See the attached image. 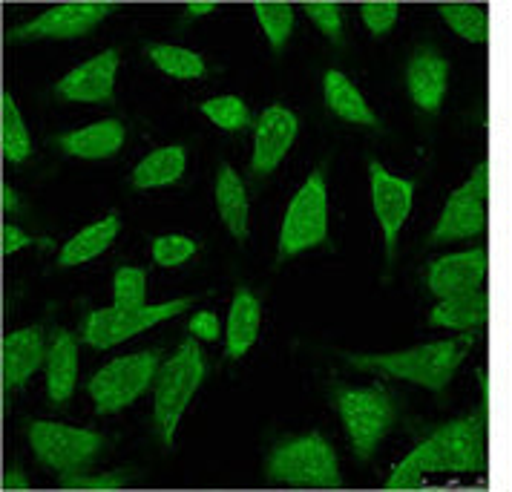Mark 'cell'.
Returning a JSON list of instances; mask_svg holds the SVG:
<instances>
[{
	"label": "cell",
	"instance_id": "cell-1",
	"mask_svg": "<svg viewBox=\"0 0 512 492\" xmlns=\"http://www.w3.org/2000/svg\"><path fill=\"white\" fill-rule=\"evenodd\" d=\"M475 334L464 331L452 340H438V343H420L406 352L386 354H346L351 369L360 372H380V375L400 377L415 386H423L429 392H443L452 377L458 375L466 354L475 346Z\"/></svg>",
	"mask_w": 512,
	"mask_h": 492
},
{
	"label": "cell",
	"instance_id": "cell-2",
	"mask_svg": "<svg viewBox=\"0 0 512 492\" xmlns=\"http://www.w3.org/2000/svg\"><path fill=\"white\" fill-rule=\"evenodd\" d=\"M265 475L271 484L300 487V490H337L343 487L340 458L323 432H305L282 438L268 452Z\"/></svg>",
	"mask_w": 512,
	"mask_h": 492
},
{
	"label": "cell",
	"instance_id": "cell-3",
	"mask_svg": "<svg viewBox=\"0 0 512 492\" xmlns=\"http://www.w3.org/2000/svg\"><path fill=\"white\" fill-rule=\"evenodd\" d=\"M205 380V354L199 349V340H185L170 360H164L156 383H153V426L156 435L167 449L173 446L176 426L185 415L187 403L199 392Z\"/></svg>",
	"mask_w": 512,
	"mask_h": 492
},
{
	"label": "cell",
	"instance_id": "cell-4",
	"mask_svg": "<svg viewBox=\"0 0 512 492\" xmlns=\"http://www.w3.org/2000/svg\"><path fill=\"white\" fill-rule=\"evenodd\" d=\"M331 398H334V406L340 412L343 429L349 435L354 458L360 464H366L395 426V400L383 386L357 389V386H346V383H334Z\"/></svg>",
	"mask_w": 512,
	"mask_h": 492
},
{
	"label": "cell",
	"instance_id": "cell-5",
	"mask_svg": "<svg viewBox=\"0 0 512 492\" xmlns=\"http://www.w3.org/2000/svg\"><path fill=\"white\" fill-rule=\"evenodd\" d=\"M429 472L449 475H478L487 469V412H475L466 418L438 426L423 444L415 446Z\"/></svg>",
	"mask_w": 512,
	"mask_h": 492
},
{
	"label": "cell",
	"instance_id": "cell-6",
	"mask_svg": "<svg viewBox=\"0 0 512 492\" xmlns=\"http://www.w3.org/2000/svg\"><path fill=\"white\" fill-rule=\"evenodd\" d=\"M328 242V190L326 170L317 167L305 185L291 199L285 219H282L280 242H277V262L294 259Z\"/></svg>",
	"mask_w": 512,
	"mask_h": 492
},
{
	"label": "cell",
	"instance_id": "cell-7",
	"mask_svg": "<svg viewBox=\"0 0 512 492\" xmlns=\"http://www.w3.org/2000/svg\"><path fill=\"white\" fill-rule=\"evenodd\" d=\"M162 369V352L147 349V352L124 354L110 360L101 372H95L87 392L95 403L98 415H116L127 409L130 403L147 392V386L156 383V375Z\"/></svg>",
	"mask_w": 512,
	"mask_h": 492
},
{
	"label": "cell",
	"instance_id": "cell-8",
	"mask_svg": "<svg viewBox=\"0 0 512 492\" xmlns=\"http://www.w3.org/2000/svg\"><path fill=\"white\" fill-rule=\"evenodd\" d=\"M199 300V294H190V297H179V300H170V303L159 305H139V308H121V305H113V308H98V311H90L81 323V340L90 346V349H98V352H107L118 343L136 337L147 328L159 326L164 320H173L179 314H185L190 305Z\"/></svg>",
	"mask_w": 512,
	"mask_h": 492
},
{
	"label": "cell",
	"instance_id": "cell-9",
	"mask_svg": "<svg viewBox=\"0 0 512 492\" xmlns=\"http://www.w3.org/2000/svg\"><path fill=\"white\" fill-rule=\"evenodd\" d=\"M26 438L38 464L61 475L90 467L107 444L104 435L93 429H78L55 421H32L26 426Z\"/></svg>",
	"mask_w": 512,
	"mask_h": 492
},
{
	"label": "cell",
	"instance_id": "cell-10",
	"mask_svg": "<svg viewBox=\"0 0 512 492\" xmlns=\"http://www.w3.org/2000/svg\"><path fill=\"white\" fill-rule=\"evenodd\" d=\"M487 193H489V167L487 162L475 164L472 176L466 179L461 188L449 193L441 216L432 228V234L426 236V245H452V242H464L484 231L487 225Z\"/></svg>",
	"mask_w": 512,
	"mask_h": 492
},
{
	"label": "cell",
	"instance_id": "cell-11",
	"mask_svg": "<svg viewBox=\"0 0 512 492\" xmlns=\"http://www.w3.org/2000/svg\"><path fill=\"white\" fill-rule=\"evenodd\" d=\"M113 12V3H93V0H78V3H58L47 9L44 15L18 24L9 29L6 41L9 44H29V41H70L93 32L107 15Z\"/></svg>",
	"mask_w": 512,
	"mask_h": 492
},
{
	"label": "cell",
	"instance_id": "cell-12",
	"mask_svg": "<svg viewBox=\"0 0 512 492\" xmlns=\"http://www.w3.org/2000/svg\"><path fill=\"white\" fill-rule=\"evenodd\" d=\"M369 188H372V208L377 216V225L386 239V257H395L397 236L406 225L412 213V196H415V182L400 179L389 173L380 162H369Z\"/></svg>",
	"mask_w": 512,
	"mask_h": 492
},
{
	"label": "cell",
	"instance_id": "cell-13",
	"mask_svg": "<svg viewBox=\"0 0 512 492\" xmlns=\"http://www.w3.org/2000/svg\"><path fill=\"white\" fill-rule=\"evenodd\" d=\"M487 268V248H469V251H458V254H446L426 268V288L438 300L475 294V291H481V285L487 280Z\"/></svg>",
	"mask_w": 512,
	"mask_h": 492
},
{
	"label": "cell",
	"instance_id": "cell-14",
	"mask_svg": "<svg viewBox=\"0 0 512 492\" xmlns=\"http://www.w3.org/2000/svg\"><path fill=\"white\" fill-rule=\"evenodd\" d=\"M116 72L118 49H104L101 55L67 72L55 84V95L61 101H75V104H110L116 93Z\"/></svg>",
	"mask_w": 512,
	"mask_h": 492
},
{
	"label": "cell",
	"instance_id": "cell-15",
	"mask_svg": "<svg viewBox=\"0 0 512 492\" xmlns=\"http://www.w3.org/2000/svg\"><path fill=\"white\" fill-rule=\"evenodd\" d=\"M449 58L443 55L441 49L435 47H418L412 52L409 64H406V90L412 104L435 116L446 101L449 93Z\"/></svg>",
	"mask_w": 512,
	"mask_h": 492
},
{
	"label": "cell",
	"instance_id": "cell-16",
	"mask_svg": "<svg viewBox=\"0 0 512 492\" xmlns=\"http://www.w3.org/2000/svg\"><path fill=\"white\" fill-rule=\"evenodd\" d=\"M297 127H300L297 116L282 104H271L268 110H262V116L256 121L254 156H251L254 176H268L280 167L297 139Z\"/></svg>",
	"mask_w": 512,
	"mask_h": 492
},
{
	"label": "cell",
	"instance_id": "cell-17",
	"mask_svg": "<svg viewBox=\"0 0 512 492\" xmlns=\"http://www.w3.org/2000/svg\"><path fill=\"white\" fill-rule=\"evenodd\" d=\"M41 366H47L44 328H18V331L3 337V386H6V392L24 389L26 380Z\"/></svg>",
	"mask_w": 512,
	"mask_h": 492
},
{
	"label": "cell",
	"instance_id": "cell-18",
	"mask_svg": "<svg viewBox=\"0 0 512 492\" xmlns=\"http://www.w3.org/2000/svg\"><path fill=\"white\" fill-rule=\"evenodd\" d=\"M124 124L118 118H104V121H95V124H87L81 130H70V133H61V136H52V144L64 153V156H72V159H90V162H98V159H110L116 156L118 150L124 147Z\"/></svg>",
	"mask_w": 512,
	"mask_h": 492
},
{
	"label": "cell",
	"instance_id": "cell-19",
	"mask_svg": "<svg viewBox=\"0 0 512 492\" xmlns=\"http://www.w3.org/2000/svg\"><path fill=\"white\" fill-rule=\"evenodd\" d=\"M47 398L52 406H67L78 383V340L67 328L52 331L47 352Z\"/></svg>",
	"mask_w": 512,
	"mask_h": 492
},
{
	"label": "cell",
	"instance_id": "cell-20",
	"mask_svg": "<svg viewBox=\"0 0 512 492\" xmlns=\"http://www.w3.org/2000/svg\"><path fill=\"white\" fill-rule=\"evenodd\" d=\"M259 326H262V303L248 288H236L231 314H228V328H225V357L239 360L251 352V346L259 337Z\"/></svg>",
	"mask_w": 512,
	"mask_h": 492
},
{
	"label": "cell",
	"instance_id": "cell-21",
	"mask_svg": "<svg viewBox=\"0 0 512 492\" xmlns=\"http://www.w3.org/2000/svg\"><path fill=\"white\" fill-rule=\"evenodd\" d=\"M216 208H219V219L228 228V234L236 242L248 239V190L245 182L239 179V173L233 170L231 164H222L216 173Z\"/></svg>",
	"mask_w": 512,
	"mask_h": 492
},
{
	"label": "cell",
	"instance_id": "cell-22",
	"mask_svg": "<svg viewBox=\"0 0 512 492\" xmlns=\"http://www.w3.org/2000/svg\"><path fill=\"white\" fill-rule=\"evenodd\" d=\"M323 101L326 107L340 116L343 121H351V124H363V127H377V116L372 113V107L366 104L363 93L354 87L346 72L340 70H328L323 75Z\"/></svg>",
	"mask_w": 512,
	"mask_h": 492
},
{
	"label": "cell",
	"instance_id": "cell-23",
	"mask_svg": "<svg viewBox=\"0 0 512 492\" xmlns=\"http://www.w3.org/2000/svg\"><path fill=\"white\" fill-rule=\"evenodd\" d=\"M118 216L116 213H110V216H104V219H98L93 225H87L84 231H78V234L72 236L70 242L61 248V254H58V268H78V265H84V262H90V259L101 257L110 245H113V239L118 236Z\"/></svg>",
	"mask_w": 512,
	"mask_h": 492
},
{
	"label": "cell",
	"instance_id": "cell-24",
	"mask_svg": "<svg viewBox=\"0 0 512 492\" xmlns=\"http://www.w3.org/2000/svg\"><path fill=\"white\" fill-rule=\"evenodd\" d=\"M187 164V153L182 144H170V147H159L153 150L147 159H141L130 176V185L136 190H153L176 185L182 179Z\"/></svg>",
	"mask_w": 512,
	"mask_h": 492
},
{
	"label": "cell",
	"instance_id": "cell-25",
	"mask_svg": "<svg viewBox=\"0 0 512 492\" xmlns=\"http://www.w3.org/2000/svg\"><path fill=\"white\" fill-rule=\"evenodd\" d=\"M489 317V297L484 291L475 294H461L441 300L429 311V326L432 328H452V331H472L481 328Z\"/></svg>",
	"mask_w": 512,
	"mask_h": 492
},
{
	"label": "cell",
	"instance_id": "cell-26",
	"mask_svg": "<svg viewBox=\"0 0 512 492\" xmlns=\"http://www.w3.org/2000/svg\"><path fill=\"white\" fill-rule=\"evenodd\" d=\"M0 144H3V159L9 164H24L32 156V139L26 133L21 110L9 90L0 95Z\"/></svg>",
	"mask_w": 512,
	"mask_h": 492
},
{
	"label": "cell",
	"instance_id": "cell-27",
	"mask_svg": "<svg viewBox=\"0 0 512 492\" xmlns=\"http://www.w3.org/2000/svg\"><path fill=\"white\" fill-rule=\"evenodd\" d=\"M144 55L170 78H179V81H196L205 75V58L199 52L185 47H176V44H147Z\"/></svg>",
	"mask_w": 512,
	"mask_h": 492
},
{
	"label": "cell",
	"instance_id": "cell-28",
	"mask_svg": "<svg viewBox=\"0 0 512 492\" xmlns=\"http://www.w3.org/2000/svg\"><path fill=\"white\" fill-rule=\"evenodd\" d=\"M438 12H441L443 24L458 38H464L469 44H487L489 18L481 3H441Z\"/></svg>",
	"mask_w": 512,
	"mask_h": 492
},
{
	"label": "cell",
	"instance_id": "cell-29",
	"mask_svg": "<svg viewBox=\"0 0 512 492\" xmlns=\"http://www.w3.org/2000/svg\"><path fill=\"white\" fill-rule=\"evenodd\" d=\"M256 21L262 26L265 38L274 52H282L288 38H291V29H294V6L291 3H271V0H259L254 6Z\"/></svg>",
	"mask_w": 512,
	"mask_h": 492
},
{
	"label": "cell",
	"instance_id": "cell-30",
	"mask_svg": "<svg viewBox=\"0 0 512 492\" xmlns=\"http://www.w3.org/2000/svg\"><path fill=\"white\" fill-rule=\"evenodd\" d=\"M202 116L213 121L219 130L225 133H239L251 124V110L239 95H219V98H208L199 104Z\"/></svg>",
	"mask_w": 512,
	"mask_h": 492
},
{
	"label": "cell",
	"instance_id": "cell-31",
	"mask_svg": "<svg viewBox=\"0 0 512 492\" xmlns=\"http://www.w3.org/2000/svg\"><path fill=\"white\" fill-rule=\"evenodd\" d=\"M113 297H116V305L121 308H139V305H147V271L141 268H118L116 280H113Z\"/></svg>",
	"mask_w": 512,
	"mask_h": 492
},
{
	"label": "cell",
	"instance_id": "cell-32",
	"mask_svg": "<svg viewBox=\"0 0 512 492\" xmlns=\"http://www.w3.org/2000/svg\"><path fill=\"white\" fill-rule=\"evenodd\" d=\"M196 251H199L196 242L187 239V236H159V239L153 242V262L162 265V268H179V265H185L187 259H193Z\"/></svg>",
	"mask_w": 512,
	"mask_h": 492
},
{
	"label": "cell",
	"instance_id": "cell-33",
	"mask_svg": "<svg viewBox=\"0 0 512 492\" xmlns=\"http://www.w3.org/2000/svg\"><path fill=\"white\" fill-rule=\"evenodd\" d=\"M305 15L311 18V24L317 26L331 44H343V15H340L337 3H331V0H308L305 3Z\"/></svg>",
	"mask_w": 512,
	"mask_h": 492
},
{
	"label": "cell",
	"instance_id": "cell-34",
	"mask_svg": "<svg viewBox=\"0 0 512 492\" xmlns=\"http://www.w3.org/2000/svg\"><path fill=\"white\" fill-rule=\"evenodd\" d=\"M127 484V472H101V475H81V472H64L61 475V487L64 490H90L107 492L121 490Z\"/></svg>",
	"mask_w": 512,
	"mask_h": 492
},
{
	"label": "cell",
	"instance_id": "cell-35",
	"mask_svg": "<svg viewBox=\"0 0 512 492\" xmlns=\"http://www.w3.org/2000/svg\"><path fill=\"white\" fill-rule=\"evenodd\" d=\"M360 18H363V24H366V29L372 32L374 38H380V35H386L397 24L400 6L392 3V0H372V3L360 6Z\"/></svg>",
	"mask_w": 512,
	"mask_h": 492
},
{
	"label": "cell",
	"instance_id": "cell-36",
	"mask_svg": "<svg viewBox=\"0 0 512 492\" xmlns=\"http://www.w3.org/2000/svg\"><path fill=\"white\" fill-rule=\"evenodd\" d=\"M426 469H423V461H420L418 449H412L389 475L386 481V490H420L426 487Z\"/></svg>",
	"mask_w": 512,
	"mask_h": 492
},
{
	"label": "cell",
	"instance_id": "cell-37",
	"mask_svg": "<svg viewBox=\"0 0 512 492\" xmlns=\"http://www.w3.org/2000/svg\"><path fill=\"white\" fill-rule=\"evenodd\" d=\"M187 331H190V337L210 343V340H219L222 323H219V317L213 311H196L190 317V323H187Z\"/></svg>",
	"mask_w": 512,
	"mask_h": 492
},
{
	"label": "cell",
	"instance_id": "cell-38",
	"mask_svg": "<svg viewBox=\"0 0 512 492\" xmlns=\"http://www.w3.org/2000/svg\"><path fill=\"white\" fill-rule=\"evenodd\" d=\"M26 245H35V239L29 234H24L18 225H3V254H6V257L18 254Z\"/></svg>",
	"mask_w": 512,
	"mask_h": 492
},
{
	"label": "cell",
	"instance_id": "cell-39",
	"mask_svg": "<svg viewBox=\"0 0 512 492\" xmlns=\"http://www.w3.org/2000/svg\"><path fill=\"white\" fill-rule=\"evenodd\" d=\"M26 487H29V481H26L21 469H9L3 475V490H26Z\"/></svg>",
	"mask_w": 512,
	"mask_h": 492
},
{
	"label": "cell",
	"instance_id": "cell-40",
	"mask_svg": "<svg viewBox=\"0 0 512 492\" xmlns=\"http://www.w3.org/2000/svg\"><path fill=\"white\" fill-rule=\"evenodd\" d=\"M210 12H216V3H210V0H196V3H187V9H185L187 18H202V15H210Z\"/></svg>",
	"mask_w": 512,
	"mask_h": 492
},
{
	"label": "cell",
	"instance_id": "cell-41",
	"mask_svg": "<svg viewBox=\"0 0 512 492\" xmlns=\"http://www.w3.org/2000/svg\"><path fill=\"white\" fill-rule=\"evenodd\" d=\"M3 211H6V213L18 211V193L9 188V182L3 185Z\"/></svg>",
	"mask_w": 512,
	"mask_h": 492
}]
</instances>
